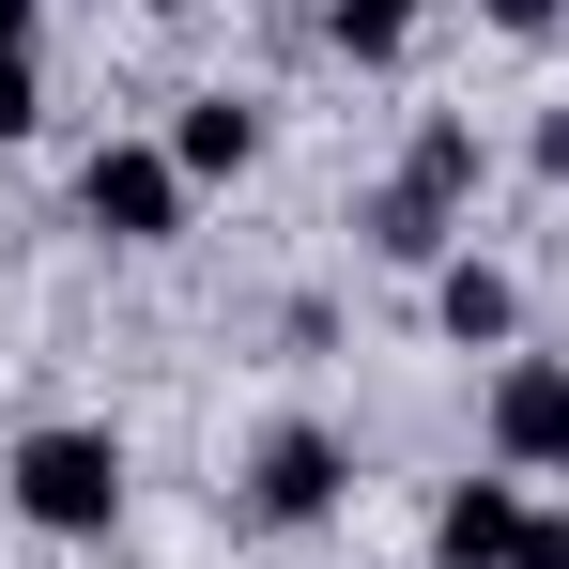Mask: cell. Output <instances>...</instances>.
<instances>
[{"instance_id": "obj_11", "label": "cell", "mask_w": 569, "mask_h": 569, "mask_svg": "<svg viewBox=\"0 0 569 569\" xmlns=\"http://www.w3.org/2000/svg\"><path fill=\"white\" fill-rule=\"evenodd\" d=\"M477 16H492L508 47H555V31H569V0H477Z\"/></svg>"}, {"instance_id": "obj_14", "label": "cell", "mask_w": 569, "mask_h": 569, "mask_svg": "<svg viewBox=\"0 0 569 569\" xmlns=\"http://www.w3.org/2000/svg\"><path fill=\"white\" fill-rule=\"evenodd\" d=\"M0 47H31V0H0Z\"/></svg>"}, {"instance_id": "obj_10", "label": "cell", "mask_w": 569, "mask_h": 569, "mask_svg": "<svg viewBox=\"0 0 569 569\" xmlns=\"http://www.w3.org/2000/svg\"><path fill=\"white\" fill-rule=\"evenodd\" d=\"M31 123H47V62H31V47H0V139H31Z\"/></svg>"}, {"instance_id": "obj_9", "label": "cell", "mask_w": 569, "mask_h": 569, "mask_svg": "<svg viewBox=\"0 0 569 569\" xmlns=\"http://www.w3.org/2000/svg\"><path fill=\"white\" fill-rule=\"evenodd\" d=\"M400 31H416V0H339V47L355 62H400Z\"/></svg>"}, {"instance_id": "obj_12", "label": "cell", "mask_w": 569, "mask_h": 569, "mask_svg": "<svg viewBox=\"0 0 569 569\" xmlns=\"http://www.w3.org/2000/svg\"><path fill=\"white\" fill-rule=\"evenodd\" d=\"M508 569H569V508H523V555Z\"/></svg>"}, {"instance_id": "obj_2", "label": "cell", "mask_w": 569, "mask_h": 569, "mask_svg": "<svg viewBox=\"0 0 569 569\" xmlns=\"http://www.w3.org/2000/svg\"><path fill=\"white\" fill-rule=\"evenodd\" d=\"M462 200H477V123H462V108H431V123L400 139V170L370 186V247H385V262H447Z\"/></svg>"}, {"instance_id": "obj_13", "label": "cell", "mask_w": 569, "mask_h": 569, "mask_svg": "<svg viewBox=\"0 0 569 569\" xmlns=\"http://www.w3.org/2000/svg\"><path fill=\"white\" fill-rule=\"evenodd\" d=\"M539 186H569V108H555V123H539Z\"/></svg>"}, {"instance_id": "obj_8", "label": "cell", "mask_w": 569, "mask_h": 569, "mask_svg": "<svg viewBox=\"0 0 569 569\" xmlns=\"http://www.w3.org/2000/svg\"><path fill=\"white\" fill-rule=\"evenodd\" d=\"M170 154H186V186H231V170L262 154V108H247V93H186V123H170Z\"/></svg>"}, {"instance_id": "obj_4", "label": "cell", "mask_w": 569, "mask_h": 569, "mask_svg": "<svg viewBox=\"0 0 569 569\" xmlns=\"http://www.w3.org/2000/svg\"><path fill=\"white\" fill-rule=\"evenodd\" d=\"M339 492H355V447H339L323 416H278V431L247 447V523H278V539H292V523H323Z\"/></svg>"}, {"instance_id": "obj_15", "label": "cell", "mask_w": 569, "mask_h": 569, "mask_svg": "<svg viewBox=\"0 0 569 569\" xmlns=\"http://www.w3.org/2000/svg\"><path fill=\"white\" fill-rule=\"evenodd\" d=\"M139 16H170V0H139Z\"/></svg>"}, {"instance_id": "obj_1", "label": "cell", "mask_w": 569, "mask_h": 569, "mask_svg": "<svg viewBox=\"0 0 569 569\" xmlns=\"http://www.w3.org/2000/svg\"><path fill=\"white\" fill-rule=\"evenodd\" d=\"M0 492H16V523H47V539H108V523H123V431L47 416V431H16Z\"/></svg>"}, {"instance_id": "obj_7", "label": "cell", "mask_w": 569, "mask_h": 569, "mask_svg": "<svg viewBox=\"0 0 569 569\" xmlns=\"http://www.w3.org/2000/svg\"><path fill=\"white\" fill-rule=\"evenodd\" d=\"M431 323H447L462 355H492V339L523 323V292H508V262H462V247H447V262H431Z\"/></svg>"}, {"instance_id": "obj_3", "label": "cell", "mask_w": 569, "mask_h": 569, "mask_svg": "<svg viewBox=\"0 0 569 569\" xmlns=\"http://www.w3.org/2000/svg\"><path fill=\"white\" fill-rule=\"evenodd\" d=\"M78 216H93L108 247H170V231H186V154H170V139H93Z\"/></svg>"}, {"instance_id": "obj_5", "label": "cell", "mask_w": 569, "mask_h": 569, "mask_svg": "<svg viewBox=\"0 0 569 569\" xmlns=\"http://www.w3.org/2000/svg\"><path fill=\"white\" fill-rule=\"evenodd\" d=\"M477 431H492V462H508V477H569V355H508Z\"/></svg>"}, {"instance_id": "obj_6", "label": "cell", "mask_w": 569, "mask_h": 569, "mask_svg": "<svg viewBox=\"0 0 569 569\" xmlns=\"http://www.w3.org/2000/svg\"><path fill=\"white\" fill-rule=\"evenodd\" d=\"M523 555V477H462L431 508V569H508Z\"/></svg>"}]
</instances>
